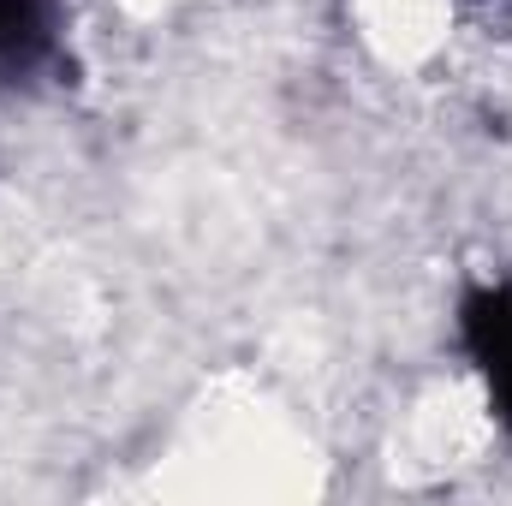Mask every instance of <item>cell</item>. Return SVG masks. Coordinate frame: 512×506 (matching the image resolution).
Instances as JSON below:
<instances>
[{
    "mask_svg": "<svg viewBox=\"0 0 512 506\" xmlns=\"http://www.w3.org/2000/svg\"><path fill=\"white\" fill-rule=\"evenodd\" d=\"M495 435H501V411L483 381L435 376L405 399V411L393 423V465L411 483H441V477L483 465Z\"/></svg>",
    "mask_w": 512,
    "mask_h": 506,
    "instance_id": "1",
    "label": "cell"
},
{
    "mask_svg": "<svg viewBox=\"0 0 512 506\" xmlns=\"http://www.w3.org/2000/svg\"><path fill=\"white\" fill-rule=\"evenodd\" d=\"M358 48L387 72H429L459 42V0H346Z\"/></svg>",
    "mask_w": 512,
    "mask_h": 506,
    "instance_id": "2",
    "label": "cell"
}]
</instances>
